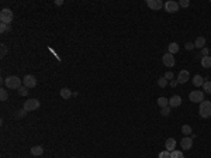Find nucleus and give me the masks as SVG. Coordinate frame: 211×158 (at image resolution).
<instances>
[{
    "label": "nucleus",
    "mask_w": 211,
    "mask_h": 158,
    "mask_svg": "<svg viewBox=\"0 0 211 158\" xmlns=\"http://www.w3.org/2000/svg\"><path fill=\"white\" fill-rule=\"evenodd\" d=\"M3 83L9 89H20L21 88V83H23V79H20L16 75H12V76H7L6 79L3 81Z\"/></svg>",
    "instance_id": "nucleus-1"
},
{
    "label": "nucleus",
    "mask_w": 211,
    "mask_h": 158,
    "mask_svg": "<svg viewBox=\"0 0 211 158\" xmlns=\"http://www.w3.org/2000/svg\"><path fill=\"white\" fill-rule=\"evenodd\" d=\"M199 114H200V117H203V119L211 117V102L210 100H203V102L200 103Z\"/></svg>",
    "instance_id": "nucleus-2"
},
{
    "label": "nucleus",
    "mask_w": 211,
    "mask_h": 158,
    "mask_svg": "<svg viewBox=\"0 0 211 158\" xmlns=\"http://www.w3.org/2000/svg\"><path fill=\"white\" fill-rule=\"evenodd\" d=\"M13 12L10 10V9H3L1 12H0V21L3 24H9L10 25V23L13 21Z\"/></svg>",
    "instance_id": "nucleus-3"
},
{
    "label": "nucleus",
    "mask_w": 211,
    "mask_h": 158,
    "mask_svg": "<svg viewBox=\"0 0 211 158\" xmlns=\"http://www.w3.org/2000/svg\"><path fill=\"white\" fill-rule=\"evenodd\" d=\"M189 99L193 103H201L204 100V92L203 90H191L189 93Z\"/></svg>",
    "instance_id": "nucleus-4"
},
{
    "label": "nucleus",
    "mask_w": 211,
    "mask_h": 158,
    "mask_svg": "<svg viewBox=\"0 0 211 158\" xmlns=\"http://www.w3.org/2000/svg\"><path fill=\"white\" fill-rule=\"evenodd\" d=\"M40 107V100L38 99H28L24 102V110L25 111H33V110H37Z\"/></svg>",
    "instance_id": "nucleus-5"
},
{
    "label": "nucleus",
    "mask_w": 211,
    "mask_h": 158,
    "mask_svg": "<svg viewBox=\"0 0 211 158\" xmlns=\"http://www.w3.org/2000/svg\"><path fill=\"white\" fill-rule=\"evenodd\" d=\"M179 3L177 1H175V0H169V1H166L163 4V9H165V12H168V13H177L179 12Z\"/></svg>",
    "instance_id": "nucleus-6"
},
{
    "label": "nucleus",
    "mask_w": 211,
    "mask_h": 158,
    "mask_svg": "<svg viewBox=\"0 0 211 158\" xmlns=\"http://www.w3.org/2000/svg\"><path fill=\"white\" fill-rule=\"evenodd\" d=\"M23 83H24V86H25V88L33 89V88L37 86V79H35L34 75H25L23 78Z\"/></svg>",
    "instance_id": "nucleus-7"
},
{
    "label": "nucleus",
    "mask_w": 211,
    "mask_h": 158,
    "mask_svg": "<svg viewBox=\"0 0 211 158\" xmlns=\"http://www.w3.org/2000/svg\"><path fill=\"white\" fill-rule=\"evenodd\" d=\"M162 62H163V65L165 66H168V68H172V66H175V64H176L175 57L169 52H166L163 57H162Z\"/></svg>",
    "instance_id": "nucleus-8"
},
{
    "label": "nucleus",
    "mask_w": 211,
    "mask_h": 158,
    "mask_svg": "<svg viewBox=\"0 0 211 158\" xmlns=\"http://www.w3.org/2000/svg\"><path fill=\"white\" fill-rule=\"evenodd\" d=\"M147 4L151 10L158 12V10H160V9L163 7V1H162V0H147Z\"/></svg>",
    "instance_id": "nucleus-9"
},
{
    "label": "nucleus",
    "mask_w": 211,
    "mask_h": 158,
    "mask_svg": "<svg viewBox=\"0 0 211 158\" xmlns=\"http://www.w3.org/2000/svg\"><path fill=\"white\" fill-rule=\"evenodd\" d=\"M180 146L183 150H190L193 147V138L191 137H183L180 140Z\"/></svg>",
    "instance_id": "nucleus-10"
},
{
    "label": "nucleus",
    "mask_w": 211,
    "mask_h": 158,
    "mask_svg": "<svg viewBox=\"0 0 211 158\" xmlns=\"http://www.w3.org/2000/svg\"><path fill=\"white\" fill-rule=\"evenodd\" d=\"M189 78H190V74H189V71L183 69L179 72V75H177V82L179 83H186L189 81Z\"/></svg>",
    "instance_id": "nucleus-11"
},
{
    "label": "nucleus",
    "mask_w": 211,
    "mask_h": 158,
    "mask_svg": "<svg viewBox=\"0 0 211 158\" xmlns=\"http://www.w3.org/2000/svg\"><path fill=\"white\" fill-rule=\"evenodd\" d=\"M180 105H182V98H180V96L175 95V96H172V98L169 99V106L170 107H179Z\"/></svg>",
    "instance_id": "nucleus-12"
},
{
    "label": "nucleus",
    "mask_w": 211,
    "mask_h": 158,
    "mask_svg": "<svg viewBox=\"0 0 211 158\" xmlns=\"http://www.w3.org/2000/svg\"><path fill=\"white\" fill-rule=\"evenodd\" d=\"M165 147H166V151H175L176 150V140L175 138H168L166 140V143H165Z\"/></svg>",
    "instance_id": "nucleus-13"
},
{
    "label": "nucleus",
    "mask_w": 211,
    "mask_h": 158,
    "mask_svg": "<svg viewBox=\"0 0 211 158\" xmlns=\"http://www.w3.org/2000/svg\"><path fill=\"white\" fill-rule=\"evenodd\" d=\"M44 154V147L42 146H34L31 147V155H34V157H40Z\"/></svg>",
    "instance_id": "nucleus-14"
},
{
    "label": "nucleus",
    "mask_w": 211,
    "mask_h": 158,
    "mask_svg": "<svg viewBox=\"0 0 211 158\" xmlns=\"http://www.w3.org/2000/svg\"><path fill=\"white\" fill-rule=\"evenodd\" d=\"M204 78H203V76L201 75H196L193 78V85L194 86H197V88H200V86H203V85H204Z\"/></svg>",
    "instance_id": "nucleus-15"
},
{
    "label": "nucleus",
    "mask_w": 211,
    "mask_h": 158,
    "mask_svg": "<svg viewBox=\"0 0 211 158\" xmlns=\"http://www.w3.org/2000/svg\"><path fill=\"white\" fill-rule=\"evenodd\" d=\"M205 45V38L204 37H197L196 38V41H194V48H200V50H203Z\"/></svg>",
    "instance_id": "nucleus-16"
},
{
    "label": "nucleus",
    "mask_w": 211,
    "mask_h": 158,
    "mask_svg": "<svg viewBox=\"0 0 211 158\" xmlns=\"http://www.w3.org/2000/svg\"><path fill=\"white\" fill-rule=\"evenodd\" d=\"M201 66H203V68H205V69L211 68V57H210V55H208V57H203V58H201Z\"/></svg>",
    "instance_id": "nucleus-17"
},
{
    "label": "nucleus",
    "mask_w": 211,
    "mask_h": 158,
    "mask_svg": "<svg viewBox=\"0 0 211 158\" xmlns=\"http://www.w3.org/2000/svg\"><path fill=\"white\" fill-rule=\"evenodd\" d=\"M168 50H169V54H176L179 52V45H177V42H170L169 45H168Z\"/></svg>",
    "instance_id": "nucleus-18"
},
{
    "label": "nucleus",
    "mask_w": 211,
    "mask_h": 158,
    "mask_svg": "<svg viewBox=\"0 0 211 158\" xmlns=\"http://www.w3.org/2000/svg\"><path fill=\"white\" fill-rule=\"evenodd\" d=\"M61 96H62V99H69L70 96H72V92H70V89L68 88H62L61 89Z\"/></svg>",
    "instance_id": "nucleus-19"
},
{
    "label": "nucleus",
    "mask_w": 211,
    "mask_h": 158,
    "mask_svg": "<svg viewBox=\"0 0 211 158\" xmlns=\"http://www.w3.org/2000/svg\"><path fill=\"white\" fill-rule=\"evenodd\" d=\"M156 103H158L159 107L163 109V107H168V106H169V99H166V98H159Z\"/></svg>",
    "instance_id": "nucleus-20"
},
{
    "label": "nucleus",
    "mask_w": 211,
    "mask_h": 158,
    "mask_svg": "<svg viewBox=\"0 0 211 158\" xmlns=\"http://www.w3.org/2000/svg\"><path fill=\"white\" fill-rule=\"evenodd\" d=\"M182 133L184 134V137L191 135V127H190L189 124H183V126H182Z\"/></svg>",
    "instance_id": "nucleus-21"
},
{
    "label": "nucleus",
    "mask_w": 211,
    "mask_h": 158,
    "mask_svg": "<svg viewBox=\"0 0 211 158\" xmlns=\"http://www.w3.org/2000/svg\"><path fill=\"white\" fill-rule=\"evenodd\" d=\"M203 90H204L205 93L211 95V81H205L204 85H203Z\"/></svg>",
    "instance_id": "nucleus-22"
},
{
    "label": "nucleus",
    "mask_w": 211,
    "mask_h": 158,
    "mask_svg": "<svg viewBox=\"0 0 211 158\" xmlns=\"http://www.w3.org/2000/svg\"><path fill=\"white\" fill-rule=\"evenodd\" d=\"M9 99V93H7V90L6 89H0V100H1V102H4V100H7Z\"/></svg>",
    "instance_id": "nucleus-23"
},
{
    "label": "nucleus",
    "mask_w": 211,
    "mask_h": 158,
    "mask_svg": "<svg viewBox=\"0 0 211 158\" xmlns=\"http://www.w3.org/2000/svg\"><path fill=\"white\" fill-rule=\"evenodd\" d=\"M168 85V79H165V76H160L158 79V86L159 88H166Z\"/></svg>",
    "instance_id": "nucleus-24"
},
{
    "label": "nucleus",
    "mask_w": 211,
    "mask_h": 158,
    "mask_svg": "<svg viewBox=\"0 0 211 158\" xmlns=\"http://www.w3.org/2000/svg\"><path fill=\"white\" fill-rule=\"evenodd\" d=\"M170 158H184V155H183L182 151H177V150H175V151L170 152Z\"/></svg>",
    "instance_id": "nucleus-25"
},
{
    "label": "nucleus",
    "mask_w": 211,
    "mask_h": 158,
    "mask_svg": "<svg viewBox=\"0 0 211 158\" xmlns=\"http://www.w3.org/2000/svg\"><path fill=\"white\" fill-rule=\"evenodd\" d=\"M18 90V95L20 96H27L28 95V88H25V86H21L20 89H17Z\"/></svg>",
    "instance_id": "nucleus-26"
},
{
    "label": "nucleus",
    "mask_w": 211,
    "mask_h": 158,
    "mask_svg": "<svg viewBox=\"0 0 211 158\" xmlns=\"http://www.w3.org/2000/svg\"><path fill=\"white\" fill-rule=\"evenodd\" d=\"M25 114H27V111L24 109H21V110L16 111V119H23V117H25Z\"/></svg>",
    "instance_id": "nucleus-27"
},
{
    "label": "nucleus",
    "mask_w": 211,
    "mask_h": 158,
    "mask_svg": "<svg viewBox=\"0 0 211 158\" xmlns=\"http://www.w3.org/2000/svg\"><path fill=\"white\" fill-rule=\"evenodd\" d=\"M10 30V25L9 24H3V23H0V33L3 34V33H6V31H9Z\"/></svg>",
    "instance_id": "nucleus-28"
},
{
    "label": "nucleus",
    "mask_w": 211,
    "mask_h": 158,
    "mask_svg": "<svg viewBox=\"0 0 211 158\" xmlns=\"http://www.w3.org/2000/svg\"><path fill=\"white\" fill-rule=\"evenodd\" d=\"M160 114H162V116H169V114H170V106H168V107H163V109L160 110Z\"/></svg>",
    "instance_id": "nucleus-29"
},
{
    "label": "nucleus",
    "mask_w": 211,
    "mask_h": 158,
    "mask_svg": "<svg viewBox=\"0 0 211 158\" xmlns=\"http://www.w3.org/2000/svg\"><path fill=\"white\" fill-rule=\"evenodd\" d=\"M159 158H170V152L169 151H162V152H159Z\"/></svg>",
    "instance_id": "nucleus-30"
},
{
    "label": "nucleus",
    "mask_w": 211,
    "mask_h": 158,
    "mask_svg": "<svg viewBox=\"0 0 211 158\" xmlns=\"http://www.w3.org/2000/svg\"><path fill=\"white\" fill-rule=\"evenodd\" d=\"M179 6L180 7H189L190 6V1H189V0H180V1H179Z\"/></svg>",
    "instance_id": "nucleus-31"
},
{
    "label": "nucleus",
    "mask_w": 211,
    "mask_h": 158,
    "mask_svg": "<svg viewBox=\"0 0 211 158\" xmlns=\"http://www.w3.org/2000/svg\"><path fill=\"white\" fill-rule=\"evenodd\" d=\"M184 48H186L187 51H191L194 48V42H186V44H184Z\"/></svg>",
    "instance_id": "nucleus-32"
},
{
    "label": "nucleus",
    "mask_w": 211,
    "mask_h": 158,
    "mask_svg": "<svg viewBox=\"0 0 211 158\" xmlns=\"http://www.w3.org/2000/svg\"><path fill=\"white\" fill-rule=\"evenodd\" d=\"M165 79H168V81H169V79H173V72H166V74H165Z\"/></svg>",
    "instance_id": "nucleus-33"
},
{
    "label": "nucleus",
    "mask_w": 211,
    "mask_h": 158,
    "mask_svg": "<svg viewBox=\"0 0 211 158\" xmlns=\"http://www.w3.org/2000/svg\"><path fill=\"white\" fill-rule=\"evenodd\" d=\"M201 55H203V57H208V48H203V50H201Z\"/></svg>",
    "instance_id": "nucleus-34"
},
{
    "label": "nucleus",
    "mask_w": 211,
    "mask_h": 158,
    "mask_svg": "<svg viewBox=\"0 0 211 158\" xmlns=\"http://www.w3.org/2000/svg\"><path fill=\"white\" fill-rule=\"evenodd\" d=\"M6 52H7L6 45H3V44H1V57H4V55H6Z\"/></svg>",
    "instance_id": "nucleus-35"
},
{
    "label": "nucleus",
    "mask_w": 211,
    "mask_h": 158,
    "mask_svg": "<svg viewBox=\"0 0 211 158\" xmlns=\"http://www.w3.org/2000/svg\"><path fill=\"white\" fill-rule=\"evenodd\" d=\"M177 83H179V82H177V79H173V81H170V86H173V88H175Z\"/></svg>",
    "instance_id": "nucleus-36"
},
{
    "label": "nucleus",
    "mask_w": 211,
    "mask_h": 158,
    "mask_svg": "<svg viewBox=\"0 0 211 158\" xmlns=\"http://www.w3.org/2000/svg\"><path fill=\"white\" fill-rule=\"evenodd\" d=\"M62 3H64V1H62V0H56V1H55V4H56V6H61V4H62Z\"/></svg>",
    "instance_id": "nucleus-37"
},
{
    "label": "nucleus",
    "mask_w": 211,
    "mask_h": 158,
    "mask_svg": "<svg viewBox=\"0 0 211 158\" xmlns=\"http://www.w3.org/2000/svg\"><path fill=\"white\" fill-rule=\"evenodd\" d=\"M72 158H75V157H72Z\"/></svg>",
    "instance_id": "nucleus-38"
}]
</instances>
